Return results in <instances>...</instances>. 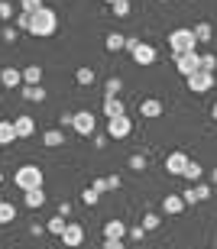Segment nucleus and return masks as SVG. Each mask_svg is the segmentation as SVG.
<instances>
[{
    "mask_svg": "<svg viewBox=\"0 0 217 249\" xmlns=\"http://www.w3.org/2000/svg\"><path fill=\"white\" fill-rule=\"evenodd\" d=\"M101 110H104V117L107 120H113V117H123V101L120 97H104V104H101Z\"/></svg>",
    "mask_w": 217,
    "mask_h": 249,
    "instance_id": "nucleus-14",
    "label": "nucleus"
},
{
    "mask_svg": "<svg viewBox=\"0 0 217 249\" xmlns=\"http://www.w3.org/2000/svg\"><path fill=\"white\" fill-rule=\"evenodd\" d=\"M127 233H130V240H143V233H146V230H143V227H133V230H127Z\"/></svg>",
    "mask_w": 217,
    "mask_h": 249,
    "instance_id": "nucleus-42",
    "label": "nucleus"
},
{
    "mask_svg": "<svg viewBox=\"0 0 217 249\" xmlns=\"http://www.w3.org/2000/svg\"><path fill=\"white\" fill-rule=\"evenodd\" d=\"M130 168L143 172V168H146V159H143V156H130Z\"/></svg>",
    "mask_w": 217,
    "mask_h": 249,
    "instance_id": "nucleus-39",
    "label": "nucleus"
},
{
    "mask_svg": "<svg viewBox=\"0 0 217 249\" xmlns=\"http://www.w3.org/2000/svg\"><path fill=\"white\" fill-rule=\"evenodd\" d=\"M201 175H204V168H201L198 162L191 159L188 165H185V175H181V178H188V181H201Z\"/></svg>",
    "mask_w": 217,
    "mask_h": 249,
    "instance_id": "nucleus-26",
    "label": "nucleus"
},
{
    "mask_svg": "<svg viewBox=\"0 0 217 249\" xmlns=\"http://www.w3.org/2000/svg\"><path fill=\"white\" fill-rule=\"evenodd\" d=\"M91 188H94V191H110V181H107V178H94V181H91Z\"/></svg>",
    "mask_w": 217,
    "mask_h": 249,
    "instance_id": "nucleus-37",
    "label": "nucleus"
},
{
    "mask_svg": "<svg viewBox=\"0 0 217 249\" xmlns=\"http://www.w3.org/2000/svg\"><path fill=\"white\" fill-rule=\"evenodd\" d=\"M195 191H198V201H208V197H211V185H204V181H198Z\"/></svg>",
    "mask_w": 217,
    "mask_h": 249,
    "instance_id": "nucleus-35",
    "label": "nucleus"
},
{
    "mask_svg": "<svg viewBox=\"0 0 217 249\" xmlns=\"http://www.w3.org/2000/svg\"><path fill=\"white\" fill-rule=\"evenodd\" d=\"M120 88H123L120 78H107V84H104V97H117V94H120Z\"/></svg>",
    "mask_w": 217,
    "mask_h": 249,
    "instance_id": "nucleus-28",
    "label": "nucleus"
},
{
    "mask_svg": "<svg viewBox=\"0 0 217 249\" xmlns=\"http://www.w3.org/2000/svg\"><path fill=\"white\" fill-rule=\"evenodd\" d=\"M13 17H17V10H13V3H10V0H0V23H10Z\"/></svg>",
    "mask_w": 217,
    "mask_h": 249,
    "instance_id": "nucleus-29",
    "label": "nucleus"
},
{
    "mask_svg": "<svg viewBox=\"0 0 217 249\" xmlns=\"http://www.w3.org/2000/svg\"><path fill=\"white\" fill-rule=\"evenodd\" d=\"M159 227V213H146L143 217V230H156Z\"/></svg>",
    "mask_w": 217,
    "mask_h": 249,
    "instance_id": "nucleus-34",
    "label": "nucleus"
},
{
    "mask_svg": "<svg viewBox=\"0 0 217 249\" xmlns=\"http://www.w3.org/2000/svg\"><path fill=\"white\" fill-rule=\"evenodd\" d=\"M169 49H172V55H179V52H191V49H198V39H195V33H191L188 26L172 29V33H169Z\"/></svg>",
    "mask_w": 217,
    "mask_h": 249,
    "instance_id": "nucleus-3",
    "label": "nucleus"
},
{
    "mask_svg": "<svg viewBox=\"0 0 217 249\" xmlns=\"http://www.w3.org/2000/svg\"><path fill=\"white\" fill-rule=\"evenodd\" d=\"M55 29H58V13L52 7H39L33 17H29V33L39 39H49V36H55Z\"/></svg>",
    "mask_w": 217,
    "mask_h": 249,
    "instance_id": "nucleus-1",
    "label": "nucleus"
},
{
    "mask_svg": "<svg viewBox=\"0 0 217 249\" xmlns=\"http://www.w3.org/2000/svg\"><path fill=\"white\" fill-rule=\"evenodd\" d=\"M211 117H214V120H217V104H214V107H211Z\"/></svg>",
    "mask_w": 217,
    "mask_h": 249,
    "instance_id": "nucleus-45",
    "label": "nucleus"
},
{
    "mask_svg": "<svg viewBox=\"0 0 217 249\" xmlns=\"http://www.w3.org/2000/svg\"><path fill=\"white\" fill-rule=\"evenodd\" d=\"M13 126H17V139H29L33 133H36V120H33L29 113L17 117V120H13Z\"/></svg>",
    "mask_w": 217,
    "mask_h": 249,
    "instance_id": "nucleus-11",
    "label": "nucleus"
},
{
    "mask_svg": "<svg viewBox=\"0 0 217 249\" xmlns=\"http://www.w3.org/2000/svg\"><path fill=\"white\" fill-rule=\"evenodd\" d=\"M104 249H123V240H113V236H104Z\"/></svg>",
    "mask_w": 217,
    "mask_h": 249,
    "instance_id": "nucleus-40",
    "label": "nucleus"
},
{
    "mask_svg": "<svg viewBox=\"0 0 217 249\" xmlns=\"http://www.w3.org/2000/svg\"><path fill=\"white\" fill-rule=\"evenodd\" d=\"M127 49H130V55H133V62L136 65H156V58H159V52L149 46V42H136V39H127Z\"/></svg>",
    "mask_w": 217,
    "mask_h": 249,
    "instance_id": "nucleus-4",
    "label": "nucleus"
},
{
    "mask_svg": "<svg viewBox=\"0 0 217 249\" xmlns=\"http://www.w3.org/2000/svg\"><path fill=\"white\" fill-rule=\"evenodd\" d=\"M75 81L88 88V84H94V71H91V68H78V71H75Z\"/></svg>",
    "mask_w": 217,
    "mask_h": 249,
    "instance_id": "nucleus-30",
    "label": "nucleus"
},
{
    "mask_svg": "<svg viewBox=\"0 0 217 249\" xmlns=\"http://www.w3.org/2000/svg\"><path fill=\"white\" fill-rule=\"evenodd\" d=\"M104 236L123 240V236H127V227H123V220H107V223H104Z\"/></svg>",
    "mask_w": 217,
    "mask_h": 249,
    "instance_id": "nucleus-19",
    "label": "nucleus"
},
{
    "mask_svg": "<svg viewBox=\"0 0 217 249\" xmlns=\"http://www.w3.org/2000/svg\"><path fill=\"white\" fill-rule=\"evenodd\" d=\"M29 17H33V13H26V10H19L17 17H13V19H17V29H23V33H29Z\"/></svg>",
    "mask_w": 217,
    "mask_h": 249,
    "instance_id": "nucleus-32",
    "label": "nucleus"
},
{
    "mask_svg": "<svg viewBox=\"0 0 217 249\" xmlns=\"http://www.w3.org/2000/svg\"><path fill=\"white\" fill-rule=\"evenodd\" d=\"M72 129H75L78 136H91V133H94V113H91V110H78Z\"/></svg>",
    "mask_w": 217,
    "mask_h": 249,
    "instance_id": "nucleus-8",
    "label": "nucleus"
},
{
    "mask_svg": "<svg viewBox=\"0 0 217 249\" xmlns=\"http://www.w3.org/2000/svg\"><path fill=\"white\" fill-rule=\"evenodd\" d=\"M23 204H26L29 211H39V207L46 204V191H42V188H33V191H23Z\"/></svg>",
    "mask_w": 217,
    "mask_h": 249,
    "instance_id": "nucleus-16",
    "label": "nucleus"
},
{
    "mask_svg": "<svg viewBox=\"0 0 217 249\" xmlns=\"http://www.w3.org/2000/svg\"><path fill=\"white\" fill-rule=\"evenodd\" d=\"M72 213V204H58V217H68Z\"/></svg>",
    "mask_w": 217,
    "mask_h": 249,
    "instance_id": "nucleus-43",
    "label": "nucleus"
},
{
    "mask_svg": "<svg viewBox=\"0 0 217 249\" xmlns=\"http://www.w3.org/2000/svg\"><path fill=\"white\" fill-rule=\"evenodd\" d=\"M175 68H179V74H185V78L195 74L201 68V52H198V49H191V52H179V55H175Z\"/></svg>",
    "mask_w": 217,
    "mask_h": 249,
    "instance_id": "nucleus-5",
    "label": "nucleus"
},
{
    "mask_svg": "<svg viewBox=\"0 0 217 249\" xmlns=\"http://www.w3.org/2000/svg\"><path fill=\"white\" fill-rule=\"evenodd\" d=\"M19 84H23V71H19V68H3V71H0V88H19Z\"/></svg>",
    "mask_w": 217,
    "mask_h": 249,
    "instance_id": "nucleus-12",
    "label": "nucleus"
},
{
    "mask_svg": "<svg viewBox=\"0 0 217 249\" xmlns=\"http://www.w3.org/2000/svg\"><path fill=\"white\" fill-rule=\"evenodd\" d=\"M140 113L146 117V120H156V117H162V101H159V97H146V101L140 104Z\"/></svg>",
    "mask_w": 217,
    "mask_h": 249,
    "instance_id": "nucleus-13",
    "label": "nucleus"
},
{
    "mask_svg": "<svg viewBox=\"0 0 217 249\" xmlns=\"http://www.w3.org/2000/svg\"><path fill=\"white\" fill-rule=\"evenodd\" d=\"M42 142H46L49 149H55V146H62V142H65V133H62V129H46Z\"/></svg>",
    "mask_w": 217,
    "mask_h": 249,
    "instance_id": "nucleus-22",
    "label": "nucleus"
},
{
    "mask_svg": "<svg viewBox=\"0 0 217 249\" xmlns=\"http://www.w3.org/2000/svg\"><path fill=\"white\" fill-rule=\"evenodd\" d=\"M17 139V126H13V120H0V146H10Z\"/></svg>",
    "mask_w": 217,
    "mask_h": 249,
    "instance_id": "nucleus-18",
    "label": "nucleus"
},
{
    "mask_svg": "<svg viewBox=\"0 0 217 249\" xmlns=\"http://www.w3.org/2000/svg\"><path fill=\"white\" fill-rule=\"evenodd\" d=\"M58 123H62V126H72V123H75V113H65V117H62Z\"/></svg>",
    "mask_w": 217,
    "mask_h": 249,
    "instance_id": "nucleus-44",
    "label": "nucleus"
},
{
    "mask_svg": "<svg viewBox=\"0 0 217 249\" xmlns=\"http://www.w3.org/2000/svg\"><path fill=\"white\" fill-rule=\"evenodd\" d=\"M0 185H3V172H0Z\"/></svg>",
    "mask_w": 217,
    "mask_h": 249,
    "instance_id": "nucleus-47",
    "label": "nucleus"
},
{
    "mask_svg": "<svg viewBox=\"0 0 217 249\" xmlns=\"http://www.w3.org/2000/svg\"><path fill=\"white\" fill-rule=\"evenodd\" d=\"M104 46L110 49V52H120V49H127V36H120V33H107Z\"/></svg>",
    "mask_w": 217,
    "mask_h": 249,
    "instance_id": "nucleus-21",
    "label": "nucleus"
},
{
    "mask_svg": "<svg viewBox=\"0 0 217 249\" xmlns=\"http://www.w3.org/2000/svg\"><path fill=\"white\" fill-rule=\"evenodd\" d=\"M181 211H185L181 194H165V197H162V213H172V217H175V213H181Z\"/></svg>",
    "mask_w": 217,
    "mask_h": 249,
    "instance_id": "nucleus-15",
    "label": "nucleus"
},
{
    "mask_svg": "<svg viewBox=\"0 0 217 249\" xmlns=\"http://www.w3.org/2000/svg\"><path fill=\"white\" fill-rule=\"evenodd\" d=\"M23 101H33V104L46 101V88H42V84H26V88H23Z\"/></svg>",
    "mask_w": 217,
    "mask_h": 249,
    "instance_id": "nucleus-17",
    "label": "nucleus"
},
{
    "mask_svg": "<svg viewBox=\"0 0 217 249\" xmlns=\"http://www.w3.org/2000/svg\"><path fill=\"white\" fill-rule=\"evenodd\" d=\"M39 81H42V68H39V65L23 68V84H39Z\"/></svg>",
    "mask_w": 217,
    "mask_h": 249,
    "instance_id": "nucleus-23",
    "label": "nucleus"
},
{
    "mask_svg": "<svg viewBox=\"0 0 217 249\" xmlns=\"http://www.w3.org/2000/svg\"><path fill=\"white\" fill-rule=\"evenodd\" d=\"M58 240L65 243V246H81V243H85V227H81V223H68L65 227V233H62V236H58Z\"/></svg>",
    "mask_w": 217,
    "mask_h": 249,
    "instance_id": "nucleus-9",
    "label": "nucleus"
},
{
    "mask_svg": "<svg viewBox=\"0 0 217 249\" xmlns=\"http://www.w3.org/2000/svg\"><path fill=\"white\" fill-rule=\"evenodd\" d=\"M211 178H214V185H217V168H214V175H211Z\"/></svg>",
    "mask_w": 217,
    "mask_h": 249,
    "instance_id": "nucleus-46",
    "label": "nucleus"
},
{
    "mask_svg": "<svg viewBox=\"0 0 217 249\" xmlns=\"http://www.w3.org/2000/svg\"><path fill=\"white\" fill-rule=\"evenodd\" d=\"M191 159H188V152H172L169 159H165V172L169 175H185V165H188Z\"/></svg>",
    "mask_w": 217,
    "mask_h": 249,
    "instance_id": "nucleus-10",
    "label": "nucleus"
},
{
    "mask_svg": "<svg viewBox=\"0 0 217 249\" xmlns=\"http://www.w3.org/2000/svg\"><path fill=\"white\" fill-rule=\"evenodd\" d=\"M191 33H195V39H198V46L214 39V29H211V23H195V29H191Z\"/></svg>",
    "mask_w": 217,
    "mask_h": 249,
    "instance_id": "nucleus-20",
    "label": "nucleus"
},
{
    "mask_svg": "<svg viewBox=\"0 0 217 249\" xmlns=\"http://www.w3.org/2000/svg\"><path fill=\"white\" fill-rule=\"evenodd\" d=\"M3 39H7V42H13V39H17V26H7V29H3Z\"/></svg>",
    "mask_w": 217,
    "mask_h": 249,
    "instance_id": "nucleus-41",
    "label": "nucleus"
},
{
    "mask_svg": "<svg viewBox=\"0 0 217 249\" xmlns=\"http://www.w3.org/2000/svg\"><path fill=\"white\" fill-rule=\"evenodd\" d=\"M185 81H188V91H195V94H208L211 88H214V74L211 71H195V74H188V78H185Z\"/></svg>",
    "mask_w": 217,
    "mask_h": 249,
    "instance_id": "nucleus-6",
    "label": "nucleus"
},
{
    "mask_svg": "<svg viewBox=\"0 0 217 249\" xmlns=\"http://www.w3.org/2000/svg\"><path fill=\"white\" fill-rule=\"evenodd\" d=\"M110 10H113V17H130V0H113Z\"/></svg>",
    "mask_w": 217,
    "mask_h": 249,
    "instance_id": "nucleus-31",
    "label": "nucleus"
},
{
    "mask_svg": "<svg viewBox=\"0 0 217 249\" xmlns=\"http://www.w3.org/2000/svg\"><path fill=\"white\" fill-rule=\"evenodd\" d=\"M81 197H85V204H88V207H94V204H97V197H101V191H94V188L88 185V188H85V194H81Z\"/></svg>",
    "mask_w": 217,
    "mask_h": 249,
    "instance_id": "nucleus-33",
    "label": "nucleus"
},
{
    "mask_svg": "<svg viewBox=\"0 0 217 249\" xmlns=\"http://www.w3.org/2000/svg\"><path fill=\"white\" fill-rule=\"evenodd\" d=\"M17 220V207L10 201H0V223H13Z\"/></svg>",
    "mask_w": 217,
    "mask_h": 249,
    "instance_id": "nucleus-25",
    "label": "nucleus"
},
{
    "mask_svg": "<svg viewBox=\"0 0 217 249\" xmlns=\"http://www.w3.org/2000/svg\"><path fill=\"white\" fill-rule=\"evenodd\" d=\"M133 133V123H130V117L123 113V117H113V120H107V136L110 139H127Z\"/></svg>",
    "mask_w": 217,
    "mask_h": 249,
    "instance_id": "nucleus-7",
    "label": "nucleus"
},
{
    "mask_svg": "<svg viewBox=\"0 0 217 249\" xmlns=\"http://www.w3.org/2000/svg\"><path fill=\"white\" fill-rule=\"evenodd\" d=\"M19 7L26 10V13H36V10L42 7V0H19Z\"/></svg>",
    "mask_w": 217,
    "mask_h": 249,
    "instance_id": "nucleus-36",
    "label": "nucleus"
},
{
    "mask_svg": "<svg viewBox=\"0 0 217 249\" xmlns=\"http://www.w3.org/2000/svg\"><path fill=\"white\" fill-rule=\"evenodd\" d=\"M65 227H68V220H65V217H58V213L46 223V230L52 233V236H62V233H65Z\"/></svg>",
    "mask_w": 217,
    "mask_h": 249,
    "instance_id": "nucleus-24",
    "label": "nucleus"
},
{
    "mask_svg": "<svg viewBox=\"0 0 217 249\" xmlns=\"http://www.w3.org/2000/svg\"><path fill=\"white\" fill-rule=\"evenodd\" d=\"M181 201H185V204H198V191H195V188H185Z\"/></svg>",
    "mask_w": 217,
    "mask_h": 249,
    "instance_id": "nucleus-38",
    "label": "nucleus"
},
{
    "mask_svg": "<svg viewBox=\"0 0 217 249\" xmlns=\"http://www.w3.org/2000/svg\"><path fill=\"white\" fill-rule=\"evenodd\" d=\"M104 3H113V0H104Z\"/></svg>",
    "mask_w": 217,
    "mask_h": 249,
    "instance_id": "nucleus-48",
    "label": "nucleus"
},
{
    "mask_svg": "<svg viewBox=\"0 0 217 249\" xmlns=\"http://www.w3.org/2000/svg\"><path fill=\"white\" fill-rule=\"evenodd\" d=\"M19 191H33V188H42V168L39 165H19L17 175H13Z\"/></svg>",
    "mask_w": 217,
    "mask_h": 249,
    "instance_id": "nucleus-2",
    "label": "nucleus"
},
{
    "mask_svg": "<svg viewBox=\"0 0 217 249\" xmlns=\"http://www.w3.org/2000/svg\"><path fill=\"white\" fill-rule=\"evenodd\" d=\"M201 71H217V55H211V52H201Z\"/></svg>",
    "mask_w": 217,
    "mask_h": 249,
    "instance_id": "nucleus-27",
    "label": "nucleus"
}]
</instances>
